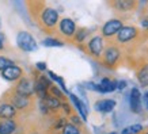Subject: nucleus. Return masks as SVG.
Here are the masks:
<instances>
[{
	"label": "nucleus",
	"mask_w": 148,
	"mask_h": 134,
	"mask_svg": "<svg viewBox=\"0 0 148 134\" xmlns=\"http://www.w3.org/2000/svg\"><path fill=\"white\" fill-rule=\"evenodd\" d=\"M16 45L23 52H34L37 49V42L33 35L27 31H21L16 35Z\"/></svg>",
	"instance_id": "1"
},
{
	"label": "nucleus",
	"mask_w": 148,
	"mask_h": 134,
	"mask_svg": "<svg viewBox=\"0 0 148 134\" xmlns=\"http://www.w3.org/2000/svg\"><path fill=\"white\" fill-rule=\"evenodd\" d=\"M14 91L16 94L22 95V96H26V98H30L33 94H36V87H34V81L29 77H22L19 81H16L15 84V88Z\"/></svg>",
	"instance_id": "2"
},
{
	"label": "nucleus",
	"mask_w": 148,
	"mask_h": 134,
	"mask_svg": "<svg viewBox=\"0 0 148 134\" xmlns=\"http://www.w3.org/2000/svg\"><path fill=\"white\" fill-rule=\"evenodd\" d=\"M5 96H10V98L7 99V103L12 104L16 110H25V108H27L30 106V99L26 98V96H22V95L16 94L15 91L7 92Z\"/></svg>",
	"instance_id": "3"
},
{
	"label": "nucleus",
	"mask_w": 148,
	"mask_h": 134,
	"mask_svg": "<svg viewBox=\"0 0 148 134\" xmlns=\"http://www.w3.org/2000/svg\"><path fill=\"white\" fill-rule=\"evenodd\" d=\"M58 20V12L53 8H44L41 11V23L46 27V29H53L57 24Z\"/></svg>",
	"instance_id": "4"
},
{
	"label": "nucleus",
	"mask_w": 148,
	"mask_h": 134,
	"mask_svg": "<svg viewBox=\"0 0 148 134\" xmlns=\"http://www.w3.org/2000/svg\"><path fill=\"white\" fill-rule=\"evenodd\" d=\"M22 75H23V69L21 67H18V65H15V64L8 68H5L4 71L1 72V76L8 81H19L22 79Z\"/></svg>",
	"instance_id": "5"
},
{
	"label": "nucleus",
	"mask_w": 148,
	"mask_h": 134,
	"mask_svg": "<svg viewBox=\"0 0 148 134\" xmlns=\"http://www.w3.org/2000/svg\"><path fill=\"white\" fill-rule=\"evenodd\" d=\"M122 29V22L118 19H112L103 24L102 34L103 37H113L114 34H118V31Z\"/></svg>",
	"instance_id": "6"
},
{
	"label": "nucleus",
	"mask_w": 148,
	"mask_h": 134,
	"mask_svg": "<svg viewBox=\"0 0 148 134\" xmlns=\"http://www.w3.org/2000/svg\"><path fill=\"white\" fill-rule=\"evenodd\" d=\"M118 58H120V50L117 49L116 46H110V48H108V49L105 50L103 61H105L106 65H109V67L116 65V63L118 61Z\"/></svg>",
	"instance_id": "7"
},
{
	"label": "nucleus",
	"mask_w": 148,
	"mask_h": 134,
	"mask_svg": "<svg viewBox=\"0 0 148 134\" xmlns=\"http://www.w3.org/2000/svg\"><path fill=\"white\" fill-rule=\"evenodd\" d=\"M18 114V110L7 102L0 103V119H14Z\"/></svg>",
	"instance_id": "8"
},
{
	"label": "nucleus",
	"mask_w": 148,
	"mask_h": 134,
	"mask_svg": "<svg viewBox=\"0 0 148 134\" xmlns=\"http://www.w3.org/2000/svg\"><path fill=\"white\" fill-rule=\"evenodd\" d=\"M105 48V44H103V39L102 37H94V38H91V41L88 42V50H90V53L95 57H99L101 54H102V50Z\"/></svg>",
	"instance_id": "9"
},
{
	"label": "nucleus",
	"mask_w": 148,
	"mask_h": 134,
	"mask_svg": "<svg viewBox=\"0 0 148 134\" xmlns=\"http://www.w3.org/2000/svg\"><path fill=\"white\" fill-rule=\"evenodd\" d=\"M136 35H137V30H136V27L125 26V27H122L121 30L118 31V34H117V39L120 41V42H128V41L133 39Z\"/></svg>",
	"instance_id": "10"
},
{
	"label": "nucleus",
	"mask_w": 148,
	"mask_h": 134,
	"mask_svg": "<svg viewBox=\"0 0 148 134\" xmlns=\"http://www.w3.org/2000/svg\"><path fill=\"white\" fill-rule=\"evenodd\" d=\"M130 110L136 114H140L141 112V95H140V91L137 88H132V92H130Z\"/></svg>",
	"instance_id": "11"
},
{
	"label": "nucleus",
	"mask_w": 148,
	"mask_h": 134,
	"mask_svg": "<svg viewBox=\"0 0 148 134\" xmlns=\"http://www.w3.org/2000/svg\"><path fill=\"white\" fill-rule=\"evenodd\" d=\"M60 31L63 33L65 37H72L75 35V31H76V26L73 20L69 18H64L61 22H60Z\"/></svg>",
	"instance_id": "12"
},
{
	"label": "nucleus",
	"mask_w": 148,
	"mask_h": 134,
	"mask_svg": "<svg viewBox=\"0 0 148 134\" xmlns=\"http://www.w3.org/2000/svg\"><path fill=\"white\" fill-rule=\"evenodd\" d=\"M16 122L14 119H0V134H15Z\"/></svg>",
	"instance_id": "13"
},
{
	"label": "nucleus",
	"mask_w": 148,
	"mask_h": 134,
	"mask_svg": "<svg viewBox=\"0 0 148 134\" xmlns=\"http://www.w3.org/2000/svg\"><path fill=\"white\" fill-rule=\"evenodd\" d=\"M114 107H116V102L112 99H105L95 103V108L101 112H110Z\"/></svg>",
	"instance_id": "14"
},
{
	"label": "nucleus",
	"mask_w": 148,
	"mask_h": 134,
	"mask_svg": "<svg viewBox=\"0 0 148 134\" xmlns=\"http://www.w3.org/2000/svg\"><path fill=\"white\" fill-rule=\"evenodd\" d=\"M69 98L72 99L73 104L76 106L77 111H79V114H80V116H82V119H83V121H86V119H87V108H86V106L80 102V99L77 98V96H75V95L71 94V95H69Z\"/></svg>",
	"instance_id": "15"
},
{
	"label": "nucleus",
	"mask_w": 148,
	"mask_h": 134,
	"mask_svg": "<svg viewBox=\"0 0 148 134\" xmlns=\"http://www.w3.org/2000/svg\"><path fill=\"white\" fill-rule=\"evenodd\" d=\"M41 102L45 104V107L48 108V110H57L60 106H61V103H60V100H58L57 98H54V96H50V95H48L45 99H42Z\"/></svg>",
	"instance_id": "16"
},
{
	"label": "nucleus",
	"mask_w": 148,
	"mask_h": 134,
	"mask_svg": "<svg viewBox=\"0 0 148 134\" xmlns=\"http://www.w3.org/2000/svg\"><path fill=\"white\" fill-rule=\"evenodd\" d=\"M137 79H139L140 84L143 85V87H147L148 85V64L147 65H144V67L139 71V73H137Z\"/></svg>",
	"instance_id": "17"
},
{
	"label": "nucleus",
	"mask_w": 148,
	"mask_h": 134,
	"mask_svg": "<svg viewBox=\"0 0 148 134\" xmlns=\"http://www.w3.org/2000/svg\"><path fill=\"white\" fill-rule=\"evenodd\" d=\"M140 131H143V126L139 125V123H136V125L125 127V129L121 131V134H139Z\"/></svg>",
	"instance_id": "18"
},
{
	"label": "nucleus",
	"mask_w": 148,
	"mask_h": 134,
	"mask_svg": "<svg viewBox=\"0 0 148 134\" xmlns=\"http://www.w3.org/2000/svg\"><path fill=\"white\" fill-rule=\"evenodd\" d=\"M63 134H80V130L73 123H67L63 129Z\"/></svg>",
	"instance_id": "19"
},
{
	"label": "nucleus",
	"mask_w": 148,
	"mask_h": 134,
	"mask_svg": "<svg viewBox=\"0 0 148 134\" xmlns=\"http://www.w3.org/2000/svg\"><path fill=\"white\" fill-rule=\"evenodd\" d=\"M116 7L118 10L126 11V10L133 8V7H135V3H133V1H116Z\"/></svg>",
	"instance_id": "20"
},
{
	"label": "nucleus",
	"mask_w": 148,
	"mask_h": 134,
	"mask_svg": "<svg viewBox=\"0 0 148 134\" xmlns=\"http://www.w3.org/2000/svg\"><path fill=\"white\" fill-rule=\"evenodd\" d=\"M49 76L53 79L54 81H57L58 84H60V87H61V89H63V92H65V94H68V89L65 88V84H64V80L61 79L60 76H57V75H54L53 72H49Z\"/></svg>",
	"instance_id": "21"
},
{
	"label": "nucleus",
	"mask_w": 148,
	"mask_h": 134,
	"mask_svg": "<svg viewBox=\"0 0 148 134\" xmlns=\"http://www.w3.org/2000/svg\"><path fill=\"white\" fill-rule=\"evenodd\" d=\"M42 44L45 46H63V42L56 39V38H46V39L42 41Z\"/></svg>",
	"instance_id": "22"
},
{
	"label": "nucleus",
	"mask_w": 148,
	"mask_h": 134,
	"mask_svg": "<svg viewBox=\"0 0 148 134\" xmlns=\"http://www.w3.org/2000/svg\"><path fill=\"white\" fill-rule=\"evenodd\" d=\"M11 65H14V63L11 60H8V58H5V57H0V72H3L5 68L11 67Z\"/></svg>",
	"instance_id": "23"
},
{
	"label": "nucleus",
	"mask_w": 148,
	"mask_h": 134,
	"mask_svg": "<svg viewBox=\"0 0 148 134\" xmlns=\"http://www.w3.org/2000/svg\"><path fill=\"white\" fill-rule=\"evenodd\" d=\"M49 91H50V94L53 95L54 98H57V99H63V92L60 91V89L57 88V87H54V85H52L49 88Z\"/></svg>",
	"instance_id": "24"
},
{
	"label": "nucleus",
	"mask_w": 148,
	"mask_h": 134,
	"mask_svg": "<svg viewBox=\"0 0 148 134\" xmlns=\"http://www.w3.org/2000/svg\"><path fill=\"white\" fill-rule=\"evenodd\" d=\"M86 37H87V30H84V29H80V30H77L75 38H76L77 42H82V41Z\"/></svg>",
	"instance_id": "25"
},
{
	"label": "nucleus",
	"mask_w": 148,
	"mask_h": 134,
	"mask_svg": "<svg viewBox=\"0 0 148 134\" xmlns=\"http://www.w3.org/2000/svg\"><path fill=\"white\" fill-rule=\"evenodd\" d=\"M36 67H37V69H38V71H45V69H46V64L45 63H37Z\"/></svg>",
	"instance_id": "26"
},
{
	"label": "nucleus",
	"mask_w": 148,
	"mask_h": 134,
	"mask_svg": "<svg viewBox=\"0 0 148 134\" xmlns=\"http://www.w3.org/2000/svg\"><path fill=\"white\" fill-rule=\"evenodd\" d=\"M4 34L3 33H0V50H3L4 49Z\"/></svg>",
	"instance_id": "27"
},
{
	"label": "nucleus",
	"mask_w": 148,
	"mask_h": 134,
	"mask_svg": "<svg viewBox=\"0 0 148 134\" xmlns=\"http://www.w3.org/2000/svg\"><path fill=\"white\" fill-rule=\"evenodd\" d=\"M126 87V83L125 81H117V88L120 89V91H122V89Z\"/></svg>",
	"instance_id": "28"
},
{
	"label": "nucleus",
	"mask_w": 148,
	"mask_h": 134,
	"mask_svg": "<svg viewBox=\"0 0 148 134\" xmlns=\"http://www.w3.org/2000/svg\"><path fill=\"white\" fill-rule=\"evenodd\" d=\"M71 119H72V122H73L75 125H80L82 123L80 119H79V116H71Z\"/></svg>",
	"instance_id": "29"
},
{
	"label": "nucleus",
	"mask_w": 148,
	"mask_h": 134,
	"mask_svg": "<svg viewBox=\"0 0 148 134\" xmlns=\"http://www.w3.org/2000/svg\"><path fill=\"white\" fill-rule=\"evenodd\" d=\"M141 26H143L144 29H148V18H145V19L141 20Z\"/></svg>",
	"instance_id": "30"
},
{
	"label": "nucleus",
	"mask_w": 148,
	"mask_h": 134,
	"mask_svg": "<svg viewBox=\"0 0 148 134\" xmlns=\"http://www.w3.org/2000/svg\"><path fill=\"white\" fill-rule=\"evenodd\" d=\"M144 103H145V107H147V110H148V96L147 95L144 96Z\"/></svg>",
	"instance_id": "31"
},
{
	"label": "nucleus",
	"mask_w": 148,
	"mask_h": 134,
	"mask_svg": "<svg viewBox=\"0 0 148 134\" xmlns=\"http://www.w3.org/2000/svg\"><path fill=\"white\" fill-rule=\"evenodd\" d=\"M108 134H118V133H116V131H112V133H108Z\"/></svg>",
	"instance_id": "32"
},
{
	"label": "nucleus",
	"mask_w": 148,
	"mask_h": 134,
	"mask_svg": "<svg viewBox=\"0 0 148 134\" xmlns=\"http://www.w3.org/2000/svg\"><path fill=\"white\" fill-rule=\"evenodd\" d=\"M32 134H38V133H37V131H34V133H32Z\"/></svg>",
	"instance_id": "33"
},
{
	"label": "nucleus",
	"mask_w": 148,
	"mask_h": 134,
	"mask_svg": "<svg viewBox=\"0 0 148 134\" xmlns=\"http://www.w3.org/2000/svg\"><path fill=\"white\" fill-rule=\"evenodd\" d=\"M147 134H148V133H147Z\"/></svg>",
	"instance_id": "34"
}]
</instances>
